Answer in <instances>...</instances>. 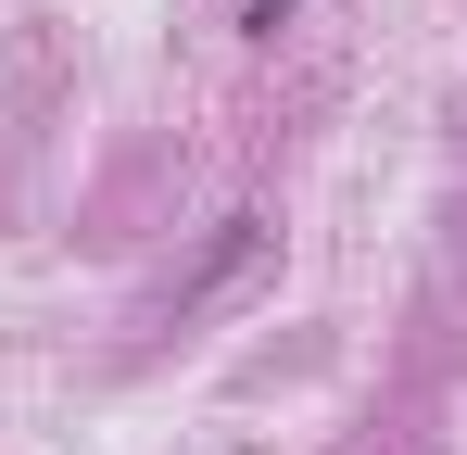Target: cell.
<instances>
[{"mask_svg":"<svg viewBox=\"0 0 467 455\" xmlns=\"http://www.w3.org/2000/svg\"><path fill=\"white\" fill-rule=\"evenodd\" d=\"M278 13H291V0H253V26H278Z\"/></svg>","mask_w":467,"mask_h":455,"instance_id":"obj_1","label":"cell"}]
</instances>
